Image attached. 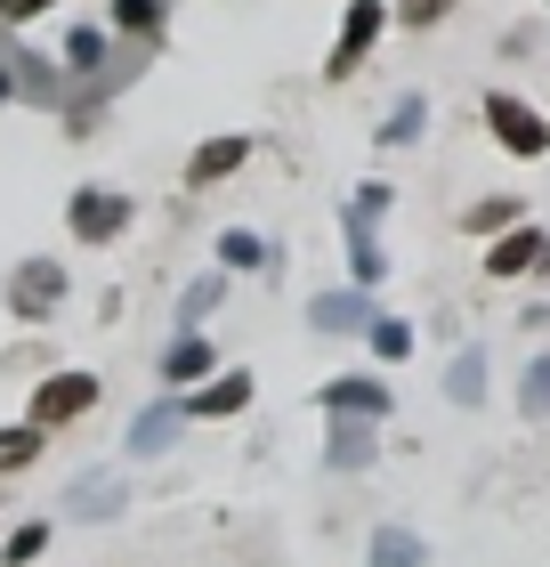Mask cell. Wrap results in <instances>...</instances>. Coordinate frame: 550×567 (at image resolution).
<instances>
[{"label": "cell", "mask_w": 550, "mask_h": 567, "mask_svg": "<svg viewBox=\"0 0 550 567\" xmlns=\"http://www.w3.org/2000/svg\"><path fill=\"white\" fill-rule=\"evenodd\" d=\"M73 300V268L58 251H24V260L0 276V308H9V324H58Z\"/></svg>", "instance_id": "1"}, {"label": "cell", "mask_w": 550, "mask_h": 567, "mask_svg": "<svg viewBox=\"0 0 550 567\" xmlns=\"http://www.w3.org/2000/svg\"><path fill=\"white\" fill-rule=\"evenodd\" d=\"M129 227H138V195L114 187V178H90V187L65 195V236H73V251H114Z\"/></svg>", "instance_id": "2"}, {"label": "cell", "mask_w": 550, "mask_h": 567, "mask_svg": "<svg viewBox=\"0 0 550 567\" xmlns=\"http://www.w3.org/2000/svg\"><path fill=\"white\" fill-rule=\"evenodd\" d=\"M97 405H106V381H97L90 365H65V373H41L33 398H24V422H33L41 437H65L73 422H90Z\"/></svg>", "instance_id": "3"}, {"label": "cell", "mask_w": 550, "mask_h": 567, "mask_svg": "<svg viewBox=\"0 0 550 567\" xmlns=\"http://www.w3.org/2000/svg\"><path fill=\"white\" fill-rule=\"evenodd\" d=\"M478 114H486V138L510 154V163H542L550 154V114L535 106V97H518V90H486L478 97Z\"/></svg>", "instance_id": "4"}, {"label": "cell", "mask_w": 550, "mask_h": 567, "mask_svg": "<svg viewBox=\"0 0 550 567\" xmlns=\"http://www.w3.org/2000/svg\"><path fill=\"white\" fill-rule=\"evenodd\" d=\"M381 33H388V0H349V9H340V24H332V49H324V82H332V90L356 82V73L373 65Z\"/></svg>", "instance_id": "5"}, {"label": "cell", "mask_w": 550, "mask_h": 567, "mask_svg": "<svg viewBox=\"0 0 550 567\" xmlns=\"http://www.w3.org/2000/svg\"><path fill=\"white\" fill-rule=\"evenodd\" d=\"M316 414L324 422H388V414H397V381H388L381 365L332 373L324 390H316Z\"/></svg>", "instance_id": "6"}, {"label": "cell", "mask_w": 550, "mask_h": 567, "mask_svg": "<svg viewBox=\"0 0 550 567\" xmlns=\"http://www.w3.org/2000/svg\"><path fill=\"white\" fill-rule=\"evenodd\" d=\"M129 503H138V486H129V471H122V462L73 471V486H65V511H73V527H114Z\"/></svg>", "instance_id": "7"}, {"label": "cell", "mask_w": 550, "mask_h": 567, "mask_svg": "<svg viewBox=\"0 0 550 567\" xmlns=\"http://www.w3.org/2000/svg\"><path fill=\"white\" fill-rule=\"evenodd\" d=\"M187 430H195V422H187V405H178L170 390H154V398L138 405V414H129V430H122V454H129V462H163V454H170Z\"/></svg>", "instance_id": "8"}, {"label": "cell", "mask_w": 550, "mask_h": 567, "mask_svg": "<svg viewBox=\"0 0 550 567\" xmlns=\"http://www.w3.org/2000/svg\"><path fill=\"white\" fill-rule=\"evenodd\" d=\"M251 163H259V138H251V131H219V138H203V146L187 154V171H178V187L211 195V187H227V178H243Z\"/></svg>", "instance_id": "9"}, {"label": "cell", "mask_w": 550, "mask_h": 567, "mask_svg": "<svg viewBox=\"0 0 550 567\" xmlns=\"http://www.w3.org/2000/svg\"><path fill=\"white\" fill-rule=\"evenodd\" d=\"M187 405V422H243L251 405H259V373H243V365H219L203 390H187L178 398Z\"/></svg>", "instance_id": "10"}, {"label": "cell", "mask_w": 550, "mask_h": 567, "mask_svg": "<svg viewBox=\"0 0 550 567\" xmlns=\"http://www.w3.org/2000/svg\"><path fill=\"white\" fill-rule=\"evenodd\" d=\"M219 365H227V357H219L211 332H170V341H163V365H154V381H163L170 398H187V390H203V381H211Z\"/></svg>", "instance_id": "11"}, {"label": "cell", "mask_w": 550, "mask_h": 567, "mask_svg": "<svg viewBox=\"0 0 550 567\" xmlns=\"http://www.w3.org/2000/svg\"><path fill=\"white\" fill-rule=\"evenodd\" d=\"M542 244H550V227H535V219L502 227V236H494V244L478 251L486 284H527V276H535V260H542Z\"/></svg>", "instance_id": "12"}, {"label": "cell", "mask_w": 550, "mask_h": 567, "mask_svg": "<svg viewBox=\"0 0 550 567\" xmlns=\"http://www.w3.org/2000/svg\"><path fill=\"white\" fill-rule=\"evenodd\" d=\"M373 317H381V300L356 292V284H340V292L324 284V292L308 300V324H316V332H340V341H364V324H373Z\"/></svg>", "instance_id": "13"}, {"label": "cell", "mask_w": 550, "mask_h": 567, "mask_svg": "<svg viewBox=\"0 0 550 567\" xmlns=\"http://www.w3.org/2000/svg\"><path fill=\"white\" fill-rule=\"evenodd\" d=\"M106 33L129 41L138 58H154L163 33H170V0H106Z\"/></svg>", "instance_id": "14"}, {"label": "cell", "mask_w": 550, "mask_h": 567, "mask_svg": "<svg viewBox=\"0 0 550 567\" xmlns=\"http://www.w3.org/2000/svg\"><path fill=\"white\" fill-rule=\"evenodd\" d=\"M332 219H340V236H349V284H356V292H381L388 268H397V251L381 244V227H364L349 212H332Z\"/></svg>", "instance_id": "15"}, {"label": "cell", "mask_w": 550, "mask_h": 567, "mask_svg": "<svg viewBox=\"0 0 550 567\" xmlns=\"http://www.w3.org/2000/svg\"><path fill=\"white\" fill-rule=\"evenodd\" d=\"M227 292H235V276H227V268L187 276V284H178V308H170V332H211V317L227 308Z\"/></svg>", "instance_id": "16"}, {"label": "cell", "mask_w": 550, "mask_h": 567, "mask_svg": "<svg viewBox=\"0 0 550 567\" xmlns=\"http://www.w3.org/2000/svg\"><path fill=\"white\" fill-rule=\"evenodd\" d=\"M381 462V422H324V471L332 478H356Z\"/></svg>", "instance_id": "17"}, {"label": "cell", "mask_w": 550, "mask_h": 567, "mask_svg": "<svg viewBox=\"0 0 550 567\" xmlns=\"http://www.w3.org/2000/svg\"><path fill=\"white\" fill-rule=\"evenodd\" d=\"M211 268H227V276H276L283 251L259 236V227H219V236H211Z\"/></svg>", "instance_id": "18"}, {"label": "cell", "mask_w": 550, "mask_h": 567, "mask_svg": "<svg viewBox=\"0 0 550 567\" xmlns=\"http://www.w3.org/2000/svg\"><path fill=\"white\" fill-rule=\"evenodd\" d=\"M486 373H494V365H486V341H461L454 357H445V381H437V390H445V405L478 414V405H486V390H494Z\"/></svg>", "instance_id": "19"}, {"label": "cell", "mask_w": 550, "mask_h": 567, "mask_svg": "<svg viewBox=\"0 0 550 567\" xmlns=\"http://www.w3.org/2000/svg\"><path fill=\"white\" fill-rule=\"evenodd\" d=\"M364 567H429V535L405 519H381L364 535Z\"/></svg>", "instance_id": "20"}, {"label": "cell", "mask_w": 550, "mask_h": 567, "mask_svg": "<svg viewBox=\"0 0 550 567\" xmlns=\"http://www.w3.org/2000/svg\"><path fill=\"white\" fill-rule=\"evenodd\" d=\"M429 138V97L422 90H397L388 97V114L373 122V146H422Z\"/></svg>", "instance_id": "21"}, {"label": "cell", "mask_w": 550, "mask_h": 567, "mask_svg": "<svg viewBox=\"0 0 550 567\" xmlns=\"http://www.w3.org/2000/svg\"><path fill=\"white\" fill-rule=\"evenodd\" d=\"M518 219H527V195H478V203H461V236H478V244H494V236H502V227H518Z\"/></svg>", "instance_id": "22"}, {"label": "cell", "mask_w": 550, "mask_h": 567, "mask_svg": "<svg viewBox=\"0 0 550 567\" xmlns=\"http://www.w3.org/2000/svg\"><path fill=\"white\" fill-rule=\"evenodd\" d=\"M41 454H49V437L33 422H0V478H24Z\"/></svg>", "instance_id": "23"}, {"label": "cell", "mask_w": 550, "mask_h": 567, "mask_svg": "<svg viewBox=\"0 0 550 567\" xmlns=\"http://www.w3.org/2000/svg\"><path fill=\"white\" fill-rule=\"evenodd\" d=\"M413 341H422V332H413L405 317H388V308H381L373 324H364V349H373V365H405V357H413Z\"/></svg>", "instance_id": "24"}, {"label": "cell", "mask_w": 550, "mask_h": 567, "mask_svg": "<svg viewBox=\"0 0 550 567\" xmlns=\"http://www.w3.org/2000/svg\"><path fill=\"white\" fill-rule=\"evenodd\" d=\"M518 422H550V349H535L518 373Z\"/></svg>", "instance_id": "25"}, {"label": "cell", "mask_w": 550, "mask_h": 567, "mask_svg": "<svg viewBox=\"0 0 550 567\" xmlns=\"http://www.w3.org/2000/svg\"><path fill=\"white\" fill-rule=\"evenodd\" d=\"M49 535H58L49 519H17L9 535H0V567H33V559L49 551Z\"/></svg>", "instance_id": "26"}, {"label": "cell", "mask_w": 550, "mask_h": 567, "mask_svg": "<svg viewBox=\"0 0 550 567\" xmlns=\"http://www.w3.org/2000/svg\"><path fill=\"white\" fill-rule=\"evenodd\" d=\"M454 9L461 0H388V24H397V33H437Z\"/></svg>", "instance_id": "27"}, {"label": "cell", "mask_w": 550, "mask_h": 567, "mask_svg": "<svg viewBox=\"0 0 550 567\" xmlns=\"http://www.w3.org/2000/svg\"><path fill=\"white\" fill-rule=\"evenodd\" d=\"M340 212H349V219H364V227H381L388 212H397V187H388V178H356V195L340 203Z\"/></svg>", "instance_id": "28"}, {"label": "cell", "mask_w": 550, "mask_h": 567, "mask_svg": "<svg viewBox=\"0 0 550 567\" xmlns=\"http://www.w3.org/2000/svg\"><path fill=\"white\" fill-rule=\"evenodd\" d=\"M49 9H58V0H0V24H9V33H24V24H41Z\"/></svg>", "instance_id": "29"}, {"label": "cell", "mask_w": 550, "mask_h": 567, "mask_svg": "<svg viewBox=\"0 0 550 567\" xmlns=\"http://www.w3.org/2000/svg\"><path fill=\"white\" fill-rule=\"evenodd\" d=\"M518 332H550V300H527V308H518Z\"/></svg>", "instance_id": "30"}, {"label": "cell", "mask_w": 550, "mask_h": 567, "mask_svg": "<svg viewBox=\"0 0 550 567\" xmlns=\"http://www.w3.org/2000/svg\"><path fill=\"white\" fill-rule=\"evenodd\" d=\"M17 106V58H0V114Z\"/></svg>", "instance_id": "31"}, {"label": "cell", "mask_w": 550, "mask_h": 567, "mask_svg": "<svg viewBox=\"0 0 550 567\" xmlns=\"http://www.w3.org/2000/svg\"><path fill=\"white\" fill-rule=\"evenodd\" d=\"M535 276H550V244H542V260H535Z\"/></svg>", "instance_id": "32"}, {"label": "cell", "mask_w": 550, "mask_h": 567, "mask_svg": "<svg viewBox=\"0 0 550 567\" xmlns=\"http://www.w3.org/2000/svg\"><path fill=\"white\" fill-rule=\"evenodd\" d=\"M542 9H550V0H542Z\"/></svg>", "instance_id": "33"}]
</instances>
